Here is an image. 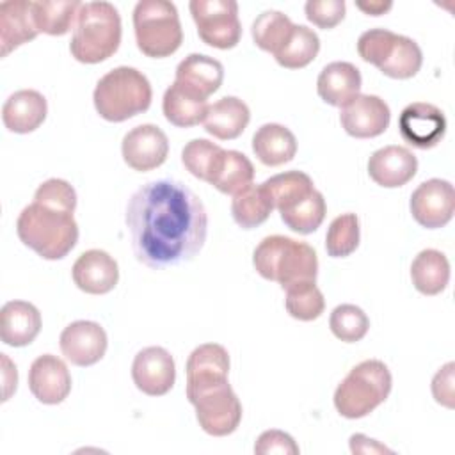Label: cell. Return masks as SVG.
<instances>
[{"label":"cell","instance_id":"obj_35","mask_svg":"<svg viewBox=\"0 0 455 455\" xmlns=\"http://www.w3.org/2000/svg\"><path fill=\"white\" fill-rule=\"evenodd\" d=\"M423 64V53L418 43L407 36L396 34L395 44L387 55V59L380 64L379 71L389 78L407 80L412 78Z\"/></svg>","mask_w":455,"mask_h":455},{"label":"cell","instance_id":"obj_48","mask_svg":"<svg viewBox=\"0 0 455 455\" xmlns=\"http://www.w3.org/2000/svg\"><path fill=\"white\" fill-rule=\"evenodd\" d=\"M355 5H357V9H361L363 12L370 14V16H380L393 7L391 2H355Z\"/></svg>","mask_w":455,"mask_h":455},{"label":"cell","instance_id":"obj_32","mask_svg":"<svg viewBox=\"0 0 455 455\" xmlns=\"http://www.w3.org/2000/svg\"><path fill=\"white\" fill-rule=\"evenodd\" d=\"M263 187L270 194L274 208L279 213L291 208L293 204H297L315 190L313 180L302 171H288V172L275 174L265 180Z\"/></svg>","mask_w":455,"mask_h":455},{"label":"cell","instance_id":"obj_4","mask_svg":"<svg viewBox=\"0 0 455 455\" xmlns=\"http://www.w3.org/2000/svg\"><path fill=\"white\" fill-rule=\"evenodd\" d=\"M121 44V16L110 2L82 4L69 43L71 55L84 64L112 57Z\"/></svg>","mask_w":455,"mask_h":455},{"label":"cell","instance_id":"obj_30","mask_svg":"<svg viewBox=\"0 0 455 455\" xmlns=\"http://www.w3.org/2000/svg\"><path fill=\"white\" fill-rule=\"evenodd\" d=\"M274 203L267 188L261 185H249L236 192L231 201V215L242 229H254L261 226L272 213Z\"/></svg>","mask_w":455,"mask_h":455},{"label":"cell","instance_id":"obj_29","mask_svg":"<svg viewBox=\"0 0 455 455\" xmlns=\"http://www.w3.org/2000/svg\"><path fill=\"white\" fill-rule=\"evenodd\" d=\"M254 180L252 162L240 151L224 149L208 183L213 185L222 194L235 196L242 188L249 187Z\"/></svg>","mask_w":455,"mask_h":455},{"label":"cell","instance_id":"obj_31","mask_svg":"<svg viewBox=\"0 0 455 455\" xmlns=\"http://www.w3.org/2000/svg\"><path fill=\"white\" fill-rule=\"evenodd\" d=\"M82 7L78 0H37L32 2L34 21L39 32L48 36H64L75 27Z\"/></svg>","mask_w":455,"mask_h":455},{"label":"cell","instance_id":"obj_45","mask_svg":"<svg viewBox=\"0 0 455 455\" xmlns=\"http://www.w3.org/2000/svg\"><path fill=\"white\" fill-rule=\"evenodd\" d=\"M453 370L455 363H446L432 379V396L446 409H453Z\"/></svg>","mask_w":455,"mask_h":455},{"label":"cell","instance_id":"obj_21","mask_svg":"<svg viewBox=\"0 0 455 455\" xmlns=\"http://www.w3.org/2000/svg\"><path fill=\"white\" fill-rule=\"evenodd\" d=\"M48 114L46 98L34 89L12 92L2 107V121L9 132L30 133L37 130Z\"/></svg>","mask_w":455,"mask_h":455},{"label":"cell","instance_id":"obj_41","mask_svg":"<svg viewBox=\"0 0 455 455\" xmlns=\"http://www.w3.org/2000/svg\"><path fill=\"white\" fill-rule=\"evenodd\" d=\"M34 203L73 213L76 208V192L66 180L50 178L37 187L34 194Z\"/></svg>","mask_w":455,"mask_h":455},{"label":"cell","instance_id":"obj_44","mask_svg":"<svg viewBox=\"0 0 455 455\" xmlns=\"http://www.w3.org/2000/svg\"><path fill=\"white\" fill-rule=\"evenodd\" d=\"M254 453L259 455H268V453H284V455H297L299 446L293 441V437L283 430H265L256 444H254Z\"/></svg>","mask_w":455,"mask_h":455},{"label":"cell","instance_id":"obj_46","mask_svg":"<svg viewBox=\"0 0 455 455\" xmlns=\"http://www.w3.org/2000/svg\"><path fill=\"white\" fill-rule=\"evenodd\" d=\"M350 450L354 453H393L389 448L379 444L375 439H370L363 434H354L350 437Z\"/></svg>","mask_w":455,"mask_h":455},{"label":"cell","instance_id":"obj_47","mask_svg":"<svg viewBox=\"0 0 455 455\" xmlns=\"http://www.w3.org/2000/svg\"><path fill=\"white\" fill-rule=\"evenodd\" d=\"M2 363H4V402L9 400V396L12 395V391H16V384H18V371L16 366L11 364L7 354H2Z\"/></svg>","mask_w":455,"mask_h":455},{"label":"cell","instance_id":"obj_16","mask_svg":"<svg viewBox=\"0 0 455 455\" xmlns=\"http://www.w3.org/2000/svg\"><path fill=\"white\" fill-rule=\"evenodd\" d=\"M28 389L41 403L57 405L64 402L71 391V375L66 363L53 354L34 359L28 370Z\"/></svg>","mask_w":455,"mask_h":455},{"label":"cell","instance_id":"obj_8","mask_svg":"<svg viewBox=\"0 0 455 455\" xmlns=\"http://www.w3.org/2000/svg\"><path fill=\"white\" fill-rule=\"evenodd\" d=\"M199 427L215 437L233 434L242 421V403L228 380L187 393Z\"/></svg>","mask_w":455,"mask_h":455},{"label":"cell","instance_id":"obj_14","mask_svg":"<svg viewBox=\"0 0 455 455\" xmlns=\"http://www.w3.org/2000/svg\"><path fill=\"white\" fill-rule=\"evenodd\" d=\"M132 379L137 389L148 396H162L169 393L176 380L172 355L162 347L142 348L133 359Z\"/></svg>","mask_w":455,"mask_h":455},{"label":"cell","instance_id":"obj_40","mask_svg":"<svg viewBox=\"0 0 455 455\" xmlns=\"http://www.w3.org/2000/svg\"><path fill=\"white\" fill-rule=\"evenodd\" d=\"M222 151L224 149L220 146L206 139H192L181 151V162L192 176L208 183V178L213 172Z\"/></svg>","mask_w":455,"mask_h":455},{"label":"cell","instance_id":"obj_11","mask_svg":"<svg viewBox=\"0 0 455 455\" xmlns=\"http://www.w3.org/2000/svg\"><path fill=\"white\" fill-rule=\"evenodd\" d=\"M398 132L407 144L418 149H430L443 140L446 133V117L435 105L416 101L402 110L398 117Z\"/></svg>","mask_w":455,"mask_h":455},{"label":"cell","instance_id":"obj_13","mask_svg":"<svg viewBox=\"0 0 455 455\" xmlns=\"http://www.w3.org/2000/svg\"><path fill=\"white\" fill-rule=\"evenodd\" d=\"M391 121L387 103L375 94H359L341 107L339 123L355 139H371L384 133Z\"/></svg>","mask_w":455,"mask_h":455},{"label":"cell","instance_id":"obj_42","mask_svg":"<svg viewBox=\"0 0 455 455\" xmlns=\"http://www.w3.org/2000/svg\"><path fill=\"white\" fill-rule=\"evenodd\" d=\"M396 34L387 28H370L363 32L357 39V53L364 62H370L377 68L387 59Z\"/></svg>","mask_w":455,"mask_h":455},{"label":"cell","instance_id":"obj_23","mask_svg":"<svg viewBox=\"0 0 455 455\" xmlns=\"http://www.w3.org/2000/svg\"><path fill=\"white\" fill-rule=\"evenodd\" d=\"M361 84V71L352 62L336 60L320 71L316 80V92L325 103L341 108L355 96H359Z\"/></svg>","mask_w":455,"mask_h":455},{"label":"cell","instance_id":"obj_36","mask_svg":"<svg viewBox=\"0 0 455 455\" xmlns=\"http://www.w3.org/2000/svg\"><path fill=\"white\" fill-rule=\"evenodd\" d=\"M325 212H327L325 199L322 192L315 188L307 197H304L291 208L281 212L279 215L286 224V228H290L291 231L299 235H309L320 228V224L325 219Z\"/></svg>","mask_w":455,"mask_h":455},{"label":"cell","instance_id":"obj_26","mask_svg":"<svg viewBox=\"0 0 455 455\" xmlns=\"http://www.w3.org/2000/svg\"><path fill=\"white\" fill-rule=\"evenodd\" d=\"M252 153L263 165L277 167L293 160L297 153V139L290 128L277 123H267L252 135Z\"/></svg>","mask_w":455,"mask_h":455},{"label":"cell","instance_id":"obj_6","mask_svg":"<svg viewBox=\"0 0 455 455\" xmlns=\"http://www.w3.org/2000/svg\"><path fill=\"white\" fill-rule=\"evenodd\" d=\"M393 377L379 359L355 364L334 391L336 411L348 419H359L375 411L391 393Z\"/></svg>","mask_w":455,"mask_h":455},{"label":"cell","instance_id":"obj_39","mask_svg":"<svg viewBox=\"0 0 455 455\" xmlns=\"http://www.w3.org/2000/svg\"><path fill=\"white\" fill-rule=\"evenodd\" d=\"M329 327L338 339L345 343H355L366 336L370 329V320L359 306L339 304L331 313Z\"/></svg>","mask_w":455,"mask_h":455},{"label":"cell","instance_id":"obj_2","mask_svg":"<svg viewBox=\"0 0 455 455\" xmlns=\"http://www.w3.org/2000/svg\"><path fill=\"white\" fill-rule=\"evenodd\" d=\"M256 272L281 284L283 290L299 283H315L318 274V258L315 249L283 235L265 236L252 252Z\"/></svg>","mask_w":455,"mask_h":455},{"label":"cell","instance_id":"obj_34","mask_svg":"<svg viewBox=\"0 0 455 455\" xmlns=\"http://www.w3.org/2000/svg\"><path fill=\"white\" fill-rule=\"evenodd\" d=\"M293 25L281 11H265L252 21L251 34L259 50L275 55L290 37Z\"/></svg>","mask_w":455,"mask_h":455},{"label":"cell","instance_id":"obj_28","mask_svg":"<svg viewBox=\"0 0 455 455\" xmlns=\"http://www.w3.org/2000/svg\"><path fill=\"white\" fill-rule=\"evenodd\" d=\"M208 101L192 94L178 82H172L164 92L162 110L165 119L178 128H190L204 121Z\"/></svg>","mask_w":455,"mask_h":455},{"label":"cell","instance_id":"obj_12","mask_svg":"<svg viewBox=\"0 0 455 455\" xmlns=\"http://www.w3.org/2000/svg\"><path fill=\"white\" fill-rule=\"evenodd\" d=\"M121 153L133 171H153L167 160L169 140L156 124H139L123 137Z\"/></svg>","mask_w":455,"mask_h":455},{"label":"cell","instance_id":"obj_24","mask_svg":"<svg viewBox=\"0 0 455 455\" xmlns=\"http://www.w3.org/2000/svg\"><path fill=\"white\" fill-rule=\"evenodd\" d=\"M41 331L39 309L25 300H9L0 309V338L9 347L30 345Z\"/></svg>","mask_w":455,"mask_h":455},{"label":"cell","instance_id":"obj_43","mask_svg":"<svg viewBox=\"0 0 455 455\" xmlns=\"http://www.w3.org/2000/svg\"><path fill=\"white\" fill-rule=\"evenodd\" d=\"M306 18L318 28H334L345 18L343 0H309L304 5Z\"/></svg>","mask_w":455,"mask_h":455},{"label":"cell","instance_id":"obj_1","mask_svg":"<svg viewBox=\"0 0 455 455\" xmlns=\"http://www.w3.org/2000/svg\"><path fill=\"white\" fill-rule=\"evenodd\" d=\"M124 220L135 258L155 270L194 259L206 242V208L178 180L164 178L139 187L128 201Z\"/></svg>","mask_w":455,"mask_h":455},{"label":"cell","instance_id":"obj_9","mask_svg":"<svg viewBox=\"0 0 455 455\" xmlns=\"http://www.w3.org/2000/svg\"><path fill=\"white\" fill-rule=\"evenodd\" d=\"M201 41L219 50L235 48L242 37L235 0H192L188 4Z\"/></svg>","mask_w":455,"mask_h":455},{"label":"cell","instance_id":"obj_20","mask_svg":"<svg viewBox=\"0 0 455 455\" xmlns=\"http://www.w3.org/2000/svg\"><path fill=\"white\" fill-rule=\"evenodd\" d=\"M187 393L228 380L229 354L219 343L196 347L187 359Z\"/></svg>","mask_w":455,"mask_h":455},{"label":"cell","instance_id":"obj_19","mask_svg":"<svg viewBox=\"0 0 455 455\" xmlns=\"http://www.w3.org/2000/svg\"><path fill=\"white\" fill-rule=\"evenodd\" d=\"M39 34L30 0L0 2V57H7L18 46Z\"/></svg>","mask_w":455,"mask_h":455},{"label":"cell","instance_id":"obj_37","mask_svg":"<svg viewBox=\"0 0 455 455\" xmlns=\"http://www.w3.org/2000/svg\"><path fill=\"white\" fill-rule=\"evenodd\" d=\"M284 306L291 318L300 322L316 320L325 309V299L315 283H299L284 290Z\"/></svg>","mask_w":455,"mask_h":455},{"label":"cell","instance_id":"obj_25","mask_svg":"<svg viewBox=\"0 0 455 455\" xmlns=\"http://www.w3.org/2000/svg\"><path fill=\"white\" fill-rule=\"evenodd\" d=\"M251 121V110L236 96H224L208 107L204 130L219 140H231L243 133Z\"/></svg>","mask_w":455,"mask_h":455},{"label":"cell","instance_id":"obj_18","mask_svg":"<svg viewBox=\"0 0 455 455\" xmlns=\"http://www.w3.org/2000/svg\"><path fill=\"white\" fill-rule=\"evenodd\" d=\"M416 171L418 158L403 146H384L368 160L370 178L384 188L403 187L416 176Z\"/></svg>","mask_w":455,"mask_h":455},{"label":"cell","instance_id":"obj_3","mask_svg":"<svg viewBox=\"0 0 455 455\" xmlns=\"http://www.w3.org/2000/svg\"><path fill=\"white\" fill-rule=\"evenodd\" d=\"M18 238L44 259H62L78 242L73 213L30 203L16 220Z\"/></svg>","mask_w":455,"mask_h":455},{"label":"cell","instance_id":"obj_7","mask_svg":"<svg viewBox=\"0 0 455 455\" xmlns=\"http://www.w3.org/2000/svg\"><path fill=\"white\" fill-rule=\"evenodd\" d=\"M137 48L151 59L172 55L183 43L178 9L167 0H140L133 9Z\"/></svg>","mask_w":455,"mask_h":455},{"label":"cell","instance_id":"obj_15","mask_svg":"<svg viewBox=\"0 0 455 455\" xmlns=\"http://www.w3.org/2000/svg\"><path fill=\"white\" fill-rule=\"evenodd\" d=\"M62 355L75 366H92L107 352L105 329L91 320H76L64 327L59 338Z\"/></svg>","mask_w":455,"mask_h":455},{"label":"cell","instance_id":"obj_33","mask_svg":"<svg viewBox=\"0 0 455 455\" xmlns=\"http://www.w3.org/2000/svg\"><path fill=\"white\" fill-rule=\"evenodd\" d=\"M320 52V39L315 30L304 25H293L286 43L274 55L275 62L286 69H300L316 59Z\"/></svg>","mask_w":455,"mask_h":455},{"label":"cell","instance_id":"obj_17","mask_svg":"<svg viewBox=\"0 0 455 455\" xmlns=\"http://www.w3.org/2000/svg\"><path fill=\"white\" fill-rule=\"evenodd\" d=\"M73 283L85 293L103 295L116 288L119 281L117 261L101 249L82 252L71 268Z\"/></svg>","mask_w":455,"mask_h":455},{"label":"cell","instance_id":"obj_10","mask_svg":"<svg viewBox=\"0 0 455 455\" xmlns=\"http://www.w3.org/2000/svg\"><path fill=\"white\" fill-rule=\"evenodd\" d=\"M409 208L414 220L427 229H437L446 226L455 212L453 185L439 178L423 181L412 192Z\"/></svg>","mask_w":455,"mask_h":455},{"label":"cell","instance_id":"obj_27","mask_svg":"<svg viewBox=\"0 0 455 455\" xmlns=\"http://www.w3.org/2000/svg\"><path fill=\"white\" fill-rule=\"evenodd\" d=\"M411 279L423 295H439L450 283V261L437 249H423L412 259Z\"/></svg>","mask_w":455,"mask_h":455},{"label":"cell","instance_id":"obj_22","mask_svg":"<svg viewBox=\"0 0 455 455\" xmlns=\"http://www.w3.org/2000/svg\"><path fill=\"white\" fill-rule=\"evenodd\" d=\"M224 80V66L208 55L190 53L176 68L174 82L190 91L192 94L206 100L212 96Z\"/></svg>","mask_w":455,"mask_h":455},{"label":"cell","instance_id":"obj_38","mask_svg":"<svg viewBox=\"0 0 455 455\" xmlns=\"http://www.w3.org/2000/svg\"><path fill=\"white\" fill-rule=\"evenodd\" d=\"M361 240L359 219L355 213H343L336 217L325 235V251L332 258L350 256Z\"/></svg>","mask_w":455,"mask_h":455},{"label":"cell","instance_id":"obj_5","mask_svg":"<svg viewBox=\"0 0 455 455\" xmlns=\"http://www.w3.org/2000/svg\"><path fill=\"white\" fill-rule=\"evenodd\" d=\"M153 91L144 73L135 68L119 66L103 75L92 94L94 108L105 121L121 123L146 112Z\"/></svg>","mask_w":455,"mask_h":455}]
</instances>
